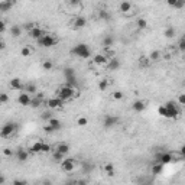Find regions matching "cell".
Wrapping results in <instances>:
<instances>
[{
	"label": "cell",
	"mask_w": 185,
	"mask_h": 185,
	"mask_svg": "<svg viewBox=\"0 0 185 185\" xmlns=\"http://www.w3.org/2000/svg\"><path fill=\"white\" fill-rule=\"evenodd\" d=\"M71 54L78 58H82V59H87V58L91 57L90 48H88V45H86V43H78V45H75V46L71 49Z\"/></svg>",
	"instance_id": "6da1fadb"
},
{
	"label": "cell",
	"mask_w": 185,
	"mask_h": 185,
	"mask_svg": "<svg viewBox=\"0 0 185 185\" xmlns=\"http://www.w3.org/2000/svg\"><path fill=\"white\" fill-rule=\"evenodd\" d=\"M58 95H59V99L62 101H65V100H71L72 97H75L77 93L75 90L72 88V87H68V86H62L59 90H58Z\"/></svg>",
	"instance_id": "7a4b0ae2"
},
{
	"label": "cell",
	"mask_w": 185,
	"mask_h": 185,
	"mask_svg": "<svg viewBox=\"0 0 185 185\" xmlns=\"http://www.w3.org/2000/svg\"><path fill=\"white\" fill-rule=\"evenodd\" d=\"M16 127H18V124L16 123H13V122H7V123H5L2 127H0V136H2V138H9V136H12V135L14 133Z\"/></svg>",
	"instance_id": "3957f363"
},
{
	"label": "cell",
	"mask_w": 185,
	"mask_h": 185,
	"mask_svg": "<svg viewBox=\"0 0 185 185\" xmlns=\"http://www.w3.org/2000/svg\"><path fill=\"white\" fill-rule=\"evenodd\" d=\"M165 109H166V113H168V119H175L181 113L178 104H175L174 101H168L165 104Z\"/></svg>",
	"instance_id": "277c9868"
},
{
	"label": "cell",
	"mask_w": 185,
	"mask_h": 185,
	"mask_svg": "<svg viewBox=\"0 0 185 185\" xmlns=\"http://www.w3.org/2000/svg\"><path fill=\"white\" fill-rule=\"evenodd\" d=\"M57 42H58V41L54 38L52 35H46V33H45L42 38L38 41L39 46H42V48H51V46H54Z\"/></svg>",
	"instance_id": "5b68a950"
},
{
	"label": "cell",
	"mask_w": 185,
	"mask_h": 185,
	"mask_svg": "<svg viewBox=\"0 0 185 185\" xmlns=\"http://www.w3.org/2000/svg\"><path fill=\"white\" fill-rule=\"evenodd\" d=\"M174 161V158H172L171 153L168 152H159L156 155V162L158 163H162V165H166V163H171V162Z\"/></svg>",
	"instance_id": "8992f818"
},
{
	"label": "cell",
	"mask_w": 185,
	"mask_h": 185,
	"mask_svg": "<svg viewBox=\"0 0 185 185\" xmlns=\"http://www.w3.org/2000/svg\"><path fill=\"white\" fill-rule=\"evenodd\" d=\"M61 168H62V171H65V172H72L74 168H75V161L74 159H64L61 162Z\"/></svg>",
	"instance_id": "52a82bcc"
},
{
	"label": "cell",
	"mask_w": 185,
	"mask_h": 185,
	"mask_svg": "<svg viewBox=\"0 0 185 185\" xmlns=\"http://www.w3.org/2000/svg\"><path fill=\"white\" fill-rule=\"evenodd\" d=\"M46 106L49 107L51 110L54 109H59V107H62V100L61 99H49L46 101Z\"/></svg>",
	"instance_id": "ba28073f"
},
{
	"label": "cell",
	"mask_w": 185,
	"mask_h": 185,
	"mask_svg": "<svg viewBox=\"0 0 185 185\" xmlns=\"http://www.w3.org/2000/svg\"><path fill=\"white\" fill-rule=\"evenodd\" d=\"M29 35H30V38H33V39H36V41H39V39L42 38L43 35H45V32H43L41 28H35L32 29V30H29Z\"/></svg>",
	"instance_id": "9c48e42d"
},
{
	"label": "cell",
	"mask_w": 185,
	"mask_h": 185,
	"mask_svg": "<svg viewBox=\"0 0 185 185\" xmlns=\"http://www.w3.org/2000/svg\"><path fill=\"white\" fill-rule=\"evenodd\" d=\"M30 97H29L28 93H20L19 97H18V101H19L20 106H30Z\"/></svg>",
	"instance_id": "30bf717a"
},
{
	"label": "cell",
	"mask_w": 185,
	"mask_h": 185,
	"mask_svg": "<svg viewBox=\"0 0 185 185\" xmlns=\"http://www.w3.org/2000/svg\"><path fill=\"white\" fill-rule=\"evenodd\" d=\"M9 86L12 90H23V84H22V80H20V78H12Z\"/></svg>",
	"instance_id": "8fae6325"
},
{
	"label": "cell",
	"mask_w": 185,
	"mask_h": 185,
	"mask_svg": "<svg viewBox=\"0 0 185 185\" xmlns=\"http://www.w3.org/2000/svg\"><path fill=\"white\" fill-rule=\"evenodd\" d=\"M119 122V119L116 117V116H106V119H104V127L106 129H110V127H113L114 124Z\"/></svg>",
	"instance_id": "7c38bea8"
},
{
	"label": "cell",
	"mask_w": 185,
	"mask_h": 185,
	"mask_svg": "<svg viewBox=\"0 0 185 185\" xmlns=\"http://www.w3.org/2000/svg\"><path fill=\"white\" fill-rule=\"evenodd\" d=\"M132 107H133V110H135V111L140 113V111H143V110L146 109V103H145L143 100H136V101L132 104Z\"/></svg>",
	"instance_id": "4fadbf2b"
},
{
	"label": "cell",
	"mask_w": 185,
	"mask_h": 185,
	"mask_svg": "<svg viewBox=\"0 0 185 185\" xmlns=\"http://www.w3.org/2000/svg\"><path fill=\"white\" fill-rule=\"evenodd\" d=\"M16 158H18L19 162H26L29 158L28 151H25V149H18V151H16Z\"/></svg>",
	"instance_id": "5bb4252c"
},
{
	"label": "cell",
	"mask_w": 185,
	"mask_h": 185,
	"mask_svg": "<svg viewBox=\"0 0 185 185\" xmlns=\"http://www.w3.org/2000/svg\"><path fill=\"white\" fill-rule=\"evenodd\" d=\"M58 153H61V155H68L70 152V145H66V143H58L57 145V149H55Z\"/></svg>",
	"instance_id": "9a60e30c"
},
{
	"label": "cell",
	"mask_w": 185,
	"mask_h": 185,
	"mask_svg": "<svg viewBox=\"0 0 185 185\" xmlns=\"http://www.w3.org/2000/svg\"><path fill=\"white\" fill-rule=\"evenodd\" d=\"M93 61H94V64H97V65H106V64H107V57L103 55V54H97V55H94Z\"/></svg>",
	"instance_id": "2e32d148"
},
{
	"label": "cell",
	"mask_w": 185,
	"mask_h": 185,
	"mask_svg": "<svg viewBox=\"0 0 185 185\" xmlns=\"http://www.w3.org/2000/svg\"><path fill=\"white\" fill-rule=\"evenodd\" d=\"M162 171H163V165H162V163H158V162H155L152 165V168H151L152 175H159V174H162Z\"/></svg>",
	"instance_id": "e0dca14e"
},
{
	"label": "cell",
	"mask_w": 185,
	"mask_h": 185,
	"mask_svg": "<svg viewBox=\"0 0 185 185\" xmlns=\"http://www.w3.org/2000/svg\"><path fill=\"white\" fill-rule=\"evenodd\" d=\"M48 124H49V126H52L54 127V130H59V129H61V122H59V120L58 119H55V117H51V119L48 120Z\"/></svg>",
	"instance_id": "ac0fdd59"
},
{
	"label": "cell",
	"mask_w": 185,
	"mask_h": 185,
	"mask_svg": "<svg viewBox=\"0 0 185 185\" xmlns=\"http://www.w3.org/2000/svg\"><path fill=\"white\" fill-rule=\"evenodd\" d=\"M119 9H120V12L127 13L129 10L132 9V3H130V2H122V3L119 5Z\"/></svg>",
	"instance_id": "d6986e66"
},
{
	"label": "cell",
	"mask_w": 185,
	"mask_h": 185,
	"mask_svg": "<svg viewBox=\"0 0 185 185\" xmlns=\"http://www.w3.org/2000/svg\"><path fill=\"white\" fill-rule=\"evenodd\" d=\"M86 25H87V19L86 18H82V16L77 18L75 22H74V26H75V28H84Z\"/></svg>",
	"instance_id": "ffe728a7"
},
{
	"label": "cell",
	"mask_w": 185,
	"mask_h": 185,
	"mask_svg": "<svg viewBox=\"0 0 185 185\" xmlns=\"http://www.w3.org/2000/svg\"><path fill=\"white\" fill-rule=\"evenodd\" d=\"M10 33H12L13 38H19L20 35H22V28L14 25V26H12V29H10Z\"/></svg>",
	"instance_id": "44dd1931"
},
{
	"label": "cell",
	"mask_w": 185,
	"mask_h": 185,
	"mask_svg": "<svg viewBox=\"0 0 185 185\" xmlns=\"http://www.w3.org/2000/svg\"><path fill=\"white\" fill-rule=\"evenodd\" d=\"M41 149H42V142H35L29 151L32 153H41Z\"/></svg>",
	"instance_id": "7402d4cb"
},
{
	"label": "cell",
	"mask_w": 185,
	"mask_h": 185,
	"mask_svg": "<svg viewBox=\"0 0 185 185\" xmlns=\"http://www.w3.org/2000/svg\"><path fill=\"white\" fill-rule=\"evenodd\" d=\"M12 6H13L12 2H2V3H0V12H7Z\"/></svg>",
	"instance_id": "603a6c76"
},
{
	"label": "cell",
	"mask_w": 185,
	"mask_h": 185,
	"mask_svg": "<svg viewBox=\"0 0 185 185\" xmlns=\"http://www.w3.org/2000/svg\"><path fill=\"white\" fill-rule=\"evenodd\" d=\"M168 5L169 6H174V7H176V9H181V7H184V2H182V0H174V2H168Z\"/></svg>",
	"instance_id": "cb8c5ba5"
},
{
	"label": "cell",
	"mask_w": 185,
	"mask_h": 185,
	"mask_svg": "<svg viewBox=\"0 0 185 185\" xmlns=\"http://www.w3.org/2000/svg\"><path fill=\"white\" fill-rule=\"evenodd\" d=\"M119 66H120L119 59L113 58V59H111V62L109 64V70H119Z\"/></svg>",
	"instance_id": "d4e9b609"
},
{
	"label": "cell",
	"mask_w": 185,
	"mask_h": 185,
	"mask_svg": "<svg viewBox=\"0 0 185 185\" xmlns=\"http://www.w3.org/2000/svg\"><path fill=\"white\" fill-rule=\"evenodd\" d=\"M161 57H162V54L159 52V51H153V52L149 55V59H151V61H159Z\"/></svg>",
	"instance_id": "484cf974"
},
{
	"label": "cell",
	"mask_w": 185,
	"mask_h": 185,
	"mask_svg": "<svg viewBox=\"0 0 185 185\" xmlns=\"http://www.w3.org/2000/svg\"><path fill=\"white\" fill-rule=\"evenodd\" d=\"M25 93H36V86L35 84H28V86H23Z\"/></svg>",
	"instance_id": "4316f807"
},
{
	"label": "cell",
	"mask_w": 185,
	"mask_h": 185,
	"mask_svg": "<svg viewBox=\"0 0 185 185\" xmlns=\"http://www.w3.org/2000/svg\"><path fill=\"white\" fill-rule=\"evenodd\" d=\"M136 23H138V28L139 29H145L147 26V22H146V19H143V18H139L138 19V22H136Z\"/></svg>",
	"instance_id": "83f0119b"
},
{
	"label": "cell",
	"mask_w": 185,
	"mask_h": 185,
	"mask_svg": "<svg viewBox=\"0 0 185 185\" xmlns=\"http://www.w3.org/2000/svg\"><path fill=\"white\" fill-rule=\"evenodd\" d=\"M165 36H166V38H169V39L174 38V36H175V29L172 28V26H171V28H168L165 30Z\"/></svg>",
	"instance_id": "f1b7e54d"
},
{
	"label": "cell",
	"mask_w": 185,
	"mask_h": 185,
	"mask_svg": "<svg viewBox=\"0 0 185 185\" xmlns=\"http://www.w3.org/2000/svg\"><path fill=\"white\" fill-rule=\"evenodd\" d=\"M103 45H104L106 48H110L113 45V38H111V36H106V38L103 39Z\"/></svg>",
	"instance_id": "f546056e"
},
{
	"label": "cell",
	"mask_w": 185,
	"mask_h": 185,
	"mask_svg": "<svg viewBox=\"0 0 185 185\" xmlns=\"http://www.w3.org/2000/svg\"><path fill=\"white\" fill-rule=\"evenodd\" d=\"M104 169H106V172H107V175H109V176H113L114 175V168H113V165H111V163H107V165L104 166Z\"/></svg>",
	"instance_id": "4dcf8cb0"
},
{
	"label": "cell",
	"mask_w": 185,
	"mask_h": 185,
	"mask_svg": "<svg viewBox=\"0 0 185 185\" xmlns=\"http://www.w3.org/2000/svg\"><path fill=\"white\" fill-rule=\"evenodd\" d=\"M64 75H65V78H70V77H75V71H74L72 68H65V71H64Z\"/></svg>",
	"instance_id": "1f68e13d"
},
{
	"label": "cell",
	"mask_w": 185,
	"mask_h": 185,
	"mask_svg": "<svg viewBox=\"0 0 185 185\" xmlns=\"http://www.w3.org/2000/svg\"><path fill=\"white\" fill-rule=\"evenodd\" d=\"M42 104V100H39V99H36V97H35V99H32L30 100V106H32V107H35V109H38L39 106Z\"/></svg>",
	"instance_id": "d6a6232c"
},
{
	"label": "cell",
	"mask_w": 185,
	"mask_h": 185,
	"mask_svg": "<svg viewBox=\"0 0 185 185\" xmlns=\"http://www.w3.org/2000/svg\"><path fill=\"white\" fill-rule=\"evenodd\" d=\"M87 123H88V120H87L86 117H78V119H77V124H78V126H81V127L87 126Z\"/></svg>",
	"instance_id": "836d02e7"
},
{
	"label": "cell",
	"mask_w": 185,
	"mask_h": 185,
	"mask_svg": "<svg viewBox=\"0 0 185 185\" xmlns=\"http://www.w3.org/2000/svg\"><path fill=\"white\" fill-rule=\"evenodd\" d=\"M7 101H9V95L6 93H0V104H5Z\"/></svg>",
	"instance_id": "e575fe53"
},
{
	"label": "cell",
	"mask_w": 185,
	"mask_h": 185,
	"mask_svg": "<svg viewBox=\"0 0 185 185\" xmlns=\"http://www.w3.org/2000/svg\"><path fill=\"white\" fill-rule=\"evenodd\" d=\"M107 87H109V82H107L106 80H103V81H100V82H99V88L101 91H106V90H107Z\"/></svg>",
	"instance_id": "d590c367"
},
{
	"label": "cell",
	"mask_w": 185,
	"mask_h": 185,
	"mask_svg": "<svg viewBox=\"0 0 185 185\" xmlns=\"http://www.w3.org/2000/svg\"><path fill=\"white\" fill-rule=\"evenodd\" d=\"M42 66H43V70H46V71H51V70H52V62L51 61H45L42 64Z\"/></svg>",
	"instance_id": "8d00e7d4"
},
{
	"label": "cell",
	"mask_w": 185,
	"mask_h": 185,
	"mask_svg": "<svg viewBox=\"0 0 185 185\" xmlns=\"http://www.w3.org/2000/svg\"><path fill=\"white\" fill-rule=\"evenodd\" d=\"M111 97H113V100H122L123 99V93L122 91H114Z\"/></svg>",
	"instance_id": "74e56055"
},
{
	"label": "cell",
	"mask_w": 185,
	"mask_h": 185,
	"mask_svg": "<svg viewBox=\"0 0 185 185\" xmlns=\"http://www.w3.org/2000/svg\"><path fill=\"white\" fill-rule=\"evenodd\" d=\"M20 54H22L23 57H29V55H30V48H29V46H23V48H22V51H20Z\"/></svg>",
	"instance_id": "f35d334b"
},
{
	"label": "cell",
	"mask_w": 185,
	"mask_h": 185,
	"mask_svg": "<svg viewBox=\"0 0 185 185\" xmlns=\"http://www.w3.org/2000/svg\"><path fill=\"white\" fill-rule=\"evenodd\" d=\"M51 152V146L48 143H42V149H41V153H48Z\"/></svg>",
	"instance_id": "ab89813d"
},
{
	"label": "cell",
	"mask_w": 185,
	"mask_h": 185,
	"mask_svg": "<svg viewBox=\"0 0 185 185\" xmlns=\"http://www.w3.org/2000/svg\"><path fill=\"white\" fill-rule=\"evenodd\" d=\"M158 111H159V114H161V116H163V117H166V119H168V113H166L165 106H161V107L158 109Z\"/></svg>",
	"instance_id": "60d3db41"
},
{
	"label": "cell",
	"mask_w": 185,
	"mask_h": 185,
	"mask_svg": "<svg viewBox=\"0 0 185 185\" xmlns=\"http://www.w3.org/2000/svg\"><path fill=\"white\" fill-rule=\"evenodd\" d=\"M54 159H55V161H64V155H61V153H58L57 151H55V152H54Z\"/></svg>",
	"instance_id": "b9f144b4"
},
{
	"label": "cell",
	"mask_w": 185,
	"mask_h": 185,
	"mask_svg": "<svg viewBox=\"0 0 185 185\" xmlns=\"http://www.w3.org/2000/svg\"><path fill=\"white\" fill-rule=\"evenodd\" d=\"M178 106H185V94H181L178 97Z\"/></svg>",
	"instance_id": "7bdbcfd3"
},
{
	"label": "cell",
	"mask_w": 185,
	"mask_h": 185,
	"mask_svg": "<svg viewBox=\"0 0 185 185\" xmlns=\"http://www.w3.org/2000/svg\"><path fill=\"white\" fill-rule=\"evenodd\" d=\"M3 155H5V156H12V155H13V151L9 149V147H6V149H3Z\"/></svg>",
	"instance_id": "ee69618b"
},
{
	"label": "cell",
	"mask_w": 185,
	"mask_h": 185,
	"mask_svg": "<svg viewBox=\"0 0 185 185\" xmlns=\"http://www.w3.org/2000/svg\"><path fill=\"white\" fill-rule=\"evenodd\" d=\"M178 48H179V51H185V39L184 38L179 41V43H178Z\"/></svg>",
	"instance_id": "f6af8a7d"
},
{
	"label": "cell",
	"mask_w": 185,
	"mask_h": 185,
	"mask_svg": "<svg viewBox=\"0 0 185 185\" xmlns=\"http://www.w3.org/2000/svg\"><path fill=\"white\" fill-rule=\"evenodd\" d=\"M43 130H45L46 133H54V132H55V130H54V127H52V126H49V124H45Z\"/></svg>",
	"instance_id": "bcb514c9"
},
{
	"label": "cell",
	"mask_w": 185,
	"mask_h": 185,
	"mask_svg": "<svg viewBox=\"0 0 185 185\" xmlns=\"http://www.w3.org/2000/svg\"><path fill=\"white\" fill-rule=\"evenodd\" d=\"M51 117H52V114L49 113V111H48V113H46V111H45V113L42 114V119H43V120H49V119H51Z\"/></svg>",
	"instance_id": "7dc6e473"
},
{
	"label": "cell",
	"mask_w": 185,
	"mask_h": 185,
	"mask_svg": "<svg viewBox=\"0 0 185 185\" xmlns=\"http://www.w3.org/2000/svg\"><path fill=\"white\" fill-rule=\"evenodd\" d=\"M100 18H101V19H109V13H107V12H104V10H103V12H100Z\"/></svg>",
	"instance_id": "c3c4849f"
},
{
	"label": "cell",
	"mask_w": 185,
	"mask_h": 185,
	"mask_svg": "<svg viewBox=\"0 0 185 185\" xmlns=\"http://www.w3.org/2000/svg\"><path fill=\"white\" fill-rule=\"evenodd\" d=\"M82 166H84V171H86V172H88L90 169H93V166H91L90 163H87V162H84V163H82Z\"/></svg>",
	"instance_id": "681fc988"
},
{
	"label": "cell",
	"mask_w": 185,
	"mask_h": 185,
	"mask_svg": "<svg viewBox=\"0 0 185 185\" xmlns=\"http://www.w3.org/2000/svg\"><path fill=\"white\" fill-rule=\"evenodd\" d=\"M5 29H6L5 22H3V20H0V35H2L3 32H5Z\"/></svg>",
	"instance_id": "f907efd6"
},
{
	"label": "cell",
	"mask_w": 185,
	"mask_h": 185,
	"mask_svg": "<svg viewBox=\"0 0 185 185\" xmlns=\"http://www.w3.org/2000/svg\"><path fill=\"white\" fill-rule=\"evenodd\" d=\"M12 185H26V182H25V181H20V179H16V181H13Z\"/></svg>",
	"instance_id": "816d5d0a"
},
{
	"label": "cell",
	"mask_w": 185,
	"mask_h": 185,
	"mask_svg": "<svg viewBox=\"0 0 185 185\" xmlns=\"http://www.w3.org/2000/svg\"><path fill=\"white\" fill-rule=\"evenodd\" d=\"M75 185H87V181L86 179H78L75 182Z\"/></svg>",
	"instance_id": "f5cc1de1"
},
{
	"label": "cell",
	"mask_w": 185,
	"mask_h": 185,
	"mask_svg": "<svg viewBox=\"0 0 185 185\" xmlns=\"http://www.w3.org/2000/svg\"><path fill=\"white\" fill-rule=\"evenodd\" d=\"M5 182H6L5 175H2V174H0V185H5Z\"/></svg>",
	"instance_id": "db71d44e"
},
{
	"label": "cell",
	"mask_w": 185,
	"mask_h": 185,
	"mask_svg": "<svg viewBox=\"0 0 185 185\" xmlns=\"http://www.w3.org/2000/svg\"><path fill=\"white\" fill-rule=\"evenodd\" d=\"M42 185H52V182H51L49 179H45V181L42 182Z\"/></svg>",
	"instance_id": "11a10c76"
},
{
	"label": "cell",
	"mask_w": 185,
	"mask_h": 185,
	"mask_svg": "<svg viewBox=\"0 0 185 185\" xmlns=\"http://www.w3.org/2000/svg\"><path fill=\"white\" fill-rule=\"evenodd\" d=\"M2 49H5V42H3V41H0V51H2Z\"/></svg>",
	"instance_id": "9f6ffc18"
}]
</instances>
